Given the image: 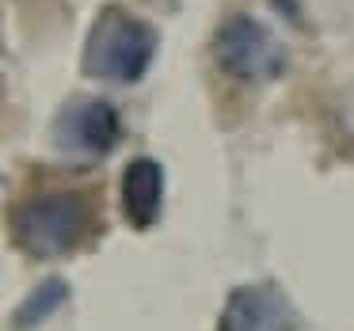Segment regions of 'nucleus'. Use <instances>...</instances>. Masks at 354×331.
I'll list each match as a JSON object with an SVG mask.
<instances>
[{"label":"nucleus","instance_id":"obj_1","mask_svg":"<svg viewBox=\"0 0 354 331\" xmlns=\"http://www.w3.org/2000/svg\"><path fill=\"white\" fill-rule=\"evenodd\" d=\"M156 46H160V35H156L153 23L130 16L118 4H107V8L95 16L92 31H88L84 54H80V65L92 80H107V84H138L149 73L156 57Z\"/></svg>","mask_w":354,"mask_h":331},{"label":"nucleus","instance_id":"obj_2","mask_svg":"<svg viewBox=\"0 0 354 331\" xmlns=\"http://www.w3.org/2000/svg\"><path fill=\"white\" fill-rule=\"evenodd\" d=\"M88 232V198L77 191H46L12 214V236L31 259H62Z\"/></svg>","mask_w":354,"mask_h":331},{"label":"nucleus","instance_id":"obj_3","mask_svg":"<svg viewBox=\"0 0 354 331\" xmlns=\"http://www.w3.org/2000/svg\"><path fill=\"white\" fill-rule=\"evenodd\" d=\"M214 57L217 69L240 84H270L290 65L286 42L248 12H232L229 19H221L214 35Z\"/></svg>","mask_w":354,"mask_h":331},{"label":"nucleus","instance_id":"obj_4","mask_svg":"<svg viewBox=\"0 0 354 331\" xmlns=\"http://www.w3.org/2000/svg\"><path fill=\"white\" fill-rule=\"evenodd\" d=\"M122 133V118L100 95H80V100L65 103V111L54 122V141L65 156L77 160H100L118 145Z\"/></svg>","mask_w":354,"mask_h":331},{"label":"nucleus","instance_id":"obj_5","mask_svg":"<svg viewBox=\"0 0 354 331\" xmlns=\"http://www.w3.org/2000/svg\"><path fill=\"white\" fill-rule=\"evenodd\" d=\"M217 331H301V312L278 282H244L225 297Z\"/></svg>","mask_w":354,"mask_h":331},{"label":"nucleus","instance_id":"obj_6","mask_svg":"<svg viewBox=\"0 0 354 331\" xmlns=\"http://www.w3.org/2000/svg\"><path fill=\"white\" fill-rule=\"evenodd\" d=\"M122 209L133 229H153L164 209V168L153 156H133L122 171Z\"/></svg>","mask_w":354,"mask_h":331},{"label":"nucleus","instance_id":"obj_7","mask_svg":"<svg viewBox=\"0 0 354 331\" xmlns=\"http://www.w3.org/2000/svg\"><path fill=\"white\" fill-rule=\"evenodd\" d=\"M65 301H69V285H65L62 278H46V282H39L24 301H19L12 320H16L19 331H31V328H39V323H46Z\"/></svg>","mask_w":354,"mask_h":331},{"label":"nucleus","instance_id":"obj_8","mask_svg":"<svg viewBox=\"0 0 354 331\" xmlns=\"http://www.w3.org/2000/svg\"><path fill=\"white\" fill-rule=\"evenodd\" d=\"M274 8L282 12L290 23H297V27H305V16H301V0H274Z\"/></svg>","mask_w":354,"mask_h":331},{"label":"nucleus","instance_id":"obj_9","mask_svg":"<svg viewBox=\"0 0 354 331\" xmlns=\"http://www.w3.org/2000/svg\"><path fill=\"white\" fill-rule=\"evenodd\" d=\"M343 126L354 138V84H351V92H346V100H343Z\"/></svg>","mask_w":354,"mask_h":331}]
</instances>
